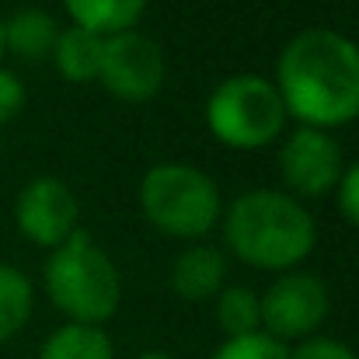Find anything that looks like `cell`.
Wrapping results in <instances>:
<instances>
[{"label":"cell","instance_id":"obj_1","mask_svg":"<svg viewBox=\"0 0 359 359\" xmlns=\"http://www.w3.org/2000/svg\"><path fill=\"white\" fill-rule=\"evenodd\" d=\"M272 84L297 126L335 133L359 119V46L339 28H300L279 49Z\"/></svg>","mask_w":359,"mask_h":359},{"label":"cell","instance_id":"obj_2","mask_svg":"<svg viewBox=\"0 0 359 359\" xmlns=\"http://www.w3.org/2000/svg\"><path fill=\"white\" fill-rule=\"evenodd\" d=\"M224 244L241 265L258 272H293L318 248L311 210L279 189H251L231 199L220 217Z\"/></svg>","mask_w":359,"mask_h":359},{"label":"cell","instance_id":"obj_3","mask_svg":"<svg viewBox=\"0 0 359 359\" xmlns=\"http://www.w3.org/2000/svg\"><path fill=\"white\" fill-rule=\"evenodd\" d=\"M42 286L49 304L70 325H95L116 318L122 304V272L112 255L88 231H74L42 265Z\"/></svg>","mask_w":359,"mask_h":359},{"label":"cell","instance_id":"obj_4","mask_svg":"<svg viewBox=\"0 0 359 359\" xmlns=\"http://www.w3.org/2000/svg\"><path fill=\"white\" fill-rule=\"evenodd\" d=\"M140 213L143 220L175 241H203L224 217V199L217 182L185 161H161L140 178Z\"/></svg>","mask_w":359,"mask_h":359},{"label":"cell","instance_id":"obj_5","mask_svg":"<svg viewBox=\"0 0 359 359\" xmlns=\"http://www.w3.org/2000/svg\"><path fill=\"white\" fill-rule=\"evenodd\" d=\"M286 105L262 74H234L206 98V129L231 150H262L286 129Z\"/></svg>","mask_w":359,"mask_h":359},{"label":"cell","instance_id":"obj_6","mask_svg":"<svg viewBox=\"0 0 359 359\" xmlns=\"http://www.w3.org/2000/svg\"><path fill=\"white\" fill-rule=\"evenodd\" d=\"M258 300H262V332L283 346L318 335V328L332 311L325 279L304 269L279 272L269 283V290L258 293Z\"/></svg>","mask_w":359,"mask_h":359},{"label":"cell","instance_id":"obj_7","mask_svg":"<svg viewBox=\"0 0 359 359\" xmlns=\"http://www.w3.org/2000/svg\"><path fill=\"white\" fill-rule=\"evenodd\" d=\"M164 77H168L164 49L140 28H129V32L105 39L98 81L116 102L143 105V102L157 98L164 88Z\"/></svg>","mask_w":359,"mask_h":359},{"label":"cell","instance_id":"obj_8","mask_svg":"<svg viewBox=\"0 0 359 359\" xmlns=\"http://www.w3.org/2000/svg\"><path fill=\"white\" fill-rule=\"evenodd\" d=\"M346 171V154L335 133L297 126L279 147V178L293 199H321L335 192Z\"/></svg>","mask_w":359,"mask_h":359},{"label":"cell","instance_id":"obj_9","mask_svg":"<svg viewBox=\"0 0 359 359\" xmlns=\"http://www.w3.org/2000/svg\"><path fill=\"white\" fill-rule=\"evenodd\" d=\"M14 224L25 241L53 251L81 231V199L63 178L39 175L21 185L14 199Z\"/></svg>","mask_w":359,"mask_h":359},{"label":"cell","instance_id":"obj_10","mask_svg":"<svg viewBox=\"0 0 359 359\" xmlns=\"http://www.w3.org/2000/svg\"><path fill=\"white\" fill-rule=\"evenodd\" d=\"M171 290L182 300L203 304V300H217V293L227 286V251L206 241L185 244L175 262H171Z\"/></svg>","mask_w":359,"mask_h":359},{"label":"cell","instance_id":"obj_11","mask_svg":"<svg viewBox=\"0 0 359 359\" xmlns=\"http://www.w3.org/2000/svg\"><path fill=\"white\" fill-rule=\"evenodd\" d=\"M56 35H60V25L42 7H21L11 18H4V53L18 60H28V63L49 60Z\"/></svg>","mask_w":359,"mask_h":359},{"label":"cell","instance_id":"obj_12","mask_svg":"<svg viewBox=\"0 0 359 359\" xmlns=\"http://www.w3.org/2000/svg\"><path fill=\"white\" fill-rule=\"evenodd\" d=\"M102 53H105L102 35H95L88 28H77V25H67V28H60L49 60H53L56 74L67 84H91V81H98Z\"/></svg>","mask_w":359,"mask_h":359},{"label":"cell","instance_id":"obj_13","mask_svg":"<svg viewBox=\"0 0 359 359\" xmlns=\"http://www.w3.org/2000/svg\"><path fill=\"white\" fill-rule=\"evenodd\" d=\"M60 4L70 14V25L109 39V35L136 28L150 0H60Z\"/></svg>","mask_w":359,"mask_h":359},{"label":"cell","instance_id":"obj_14","mask_svg":"<svg viewBox=\"0 0 359 359\" xmlns=\"http://www.w3.org/2000/svg\"><path fill=\"white\" fill-rule=\"evenodd\" d=\"M35 359H116V346L105 328L95 325H60Z\"/></svg>","mask_w":359,"mask_h":359},{"label":"cell","instance_id":"obj_15","mask_svg":"<svg viewBox=\"0 0 359 359\" xmlns=\"http://www.w3.org/2000/svg\"><path fill=\"white\" fill-rule=\"evenodd\" d=\"M32 311H35L32 279L21 269L0 262V346L25 332V325L32 321Z\"/></svg>","mask_w":359,"mask_h":359},{"label":"cell","instance_id":"obj_16","mask_svg":"<svg viewBox=\"0 0 359 359\" xmlns=\"http://www.w3.org/2000/svg\"><path fill=\"white\" fill-rule=\"evenodd\" d=\"M217 325L227 339L262 332V300L251 286H224L217 293Z\"/></svg>","mask_w":359,"mask_h":359},{"label":"cell","instance_id":"obj_17","mask_svg":"<svg viewBox=\"0 0 359 359\" xmlns=\"http://www.w3.org/2000/svg\"><path fill=\"white\" fill-rule=\"evenodd\" d=\"M210 359H290V346L269 339L265 332H255V335L227 339Z\"/></svg>","mask_w":359,"mask_h":359},{"label":"cell","instance_id":"obj_18","mask_svg":"<svg viewBox=\"0 0 359 359\" xmlns=\"http://www.w3.org/2000/svg\"><path fill=\"white\" fill-rule=\"evenodd\" d=\"M290 359H359L353 346H346L342 339L332 335H311L297 346H290Z\"/></svg>","mask_w":359,"mask_h":359},{"label":"cell","instance_id":"obj_19","mask_svg":"<svg viewBox=\"0 0 359 359\" xmlns=\"http://www.w3.org/2000/svg\"><path fill=\"white\" fill-rule=\"evenodd\" d=\"M335 203H339V213L353 227H359V161L346 164V171H342V178L335 185Z\"/></svg>","mask_w":359,"mask_h":359},{"label":"cell","instance_id":"obj_20","mask_svg":"<svg viewBox=\"0 0 359 359\" xmlns=\"http://www.w3.org/2000/svg\"><path fill=\"white\" fill-rule=\"evenodd\" d=\"M21 109H25V84L14 70L0 67V126H7Z\"/></svg>","mask_w":359,"mask_h":359},{"label":"cell","instance_id":"obj_21","mask_svg":"<svg viewBox=\"0 0 359 359\" xmlns=\"http://www.w3.org/2000/svg\"><path fill=\"white\" fill-rule=\"evenodd\" d=\"M136 359H178V356H171V353H140Z\"/></svg>","mask_w":359,"mask_h":359},{"label":"cell","instance_id":"obj_22","mask_svg":"<svg viewBox=\"0 0 359 359\" xmlns=\"http://www.w3.org/2000/svg\"><path fill=\"white\" fill-rule=\"evenodd\" d=\"M0 60H4V18H0Z\"/></svg>","mask_w":359,"mask_h":359}]
</instances>
